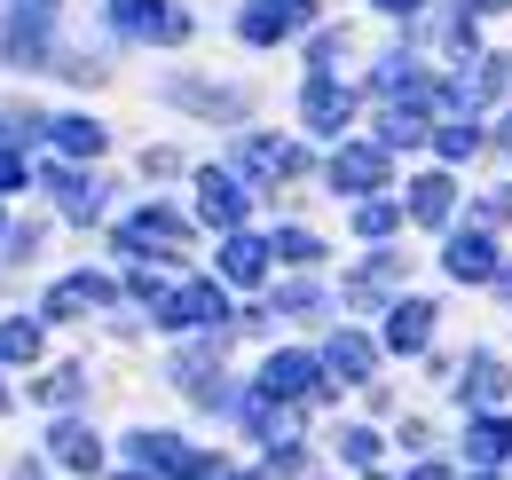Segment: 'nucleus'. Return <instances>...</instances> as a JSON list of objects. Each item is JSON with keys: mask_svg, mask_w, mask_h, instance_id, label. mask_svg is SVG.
<instances>
[{"mask_svg": "<svg viewBox=\"0 0 512 480\" xmlns=\"http://www.w3.org/2000/svg\"><path fill=\"white\" fill-rule=\"evenodd\" d=\"M465 457L489 473V465H505L512 457V425L505 418H481V425H465Z\"/></svg>", "mask_w": 512, "mask_h": 480, "instance_id": "dca6fc26", "label": "nucleus"}, {"mask_svg": "<svg viewBox=\"0 0 512 480\" xmlns=\"http://www.w3.org/2000/svg\"><path fill=\"white\" fill-rule=\"evenodd\" d=\"M48 16H56V0H24L16 24H8V40H0V56L8 63H48Z\"/></svg>", "mask_w": 512, "mask_h": 480, "instance_id": "423d86ee", "label": "nucleus"}, {"mask_svg": "<svg viewBox=\"0 0 512 480\" xmlns=\"http://www.w3.org/2000/svg\"><path fill=\"white\" fill-rule=\"evenodd\" d=\"M473 480H497V473H473Z\"/></svg>", "mask_w": 512, "mask_h": 480, "instance_id": "79ce46f5", "label": "nucleus"}, {"mask_svg": "<svg viewBox=\"0 0 512 480\" xmlns=\"http://www.w3.org/2000/svg\"><path fill=\"white\" fill-rule=\"evenodd\" d=\"M150 315L174 323V331H221V323H229V300H221V284H174Z\"/></svg>", "mask_w": 512, "mask_h": 480, "instance_id": "f257e3e1", "label": "nucleus"}, {"mask_svg": "<svg viewBox=\"0 0 512 480\" xmlns=\"http://www.w3.org/2000/svg\"><path fill=\"white\" fill-rule=\"evenodd\" d=\"M119 480H150V473H119Z\"/></svg>", "mask_w": 512, "mask_h": 480, "instance_id": "a19ab883", "label": "nucleus"}, {"mask_svg": "<svg viewBox=\"0 0 512 480\" xmlns=\"http://www.w3.org/2000/svg\"><path fill=\"white\" fill-rule=\"evenodd\" d=\"M442 268L457 276V284H481V276H497V244H489V229H457L442 252Z\"/></svg>", "mask_w": 512, "mask_h": 480, "instance_id": "9b49d317", "label": "nucleus"}, {"mask_svg": "<svg viewBox=\"0 0 512 480\" xmlns=\"http://www.w3.org/2000/svg\"><path fill=\"white\" fill-rule=\"evenodd\" d=\"M174 111H197V119H245V87H205V79H174L166 87Z\"/></svg>", "mask_w": 512, "mask_h": 480, "instance_id": "6e6552de", "label": "nucleus"}, {"mask_svg": "<svg viewBox=\"0 0 512 480\" xmlns=\"http://www.w3.org/2000/svg\"><path fill=\"white\" fill-rule=\"evenodd\" d=\"M48 189L64 197L71 221H95V213H103V189H95V181H79V174H48Z\"/></svg>", "mask_w": 512, "mask_h": 480, "instance_id": "b1692460", "label": "nucleus"}, {"mask_svg": "<svg viewBox=\"0 0 512 480\" xmlns=\"http://www.w3.org/2000/svg\"><path fill=\"white\" fill-rule=\"evenodd\" d=\"M449 205H457V189H449V174H426L410 181V221H426V229H442Z\"/></svg>", "mask_w": 512, "mask_h": 480, "instance_id": "a211bd4d", "label": "nucleus"}, {"mask_svg": "<svg viewBox=\"0 0 512 480\" xmlns=\"http://www.w3.org/2000/svg\"><path fill=\"white\" fill-rule=\"evenodd\" d=\"M379 142H386V150H410V142H426V111H418V103H394V111L379 119Z\"/></svg>", "mask_w": 512, "mask_h": 480, "instance_id": "5701e85b", "label": "nucleus"}, {"mask_svg": "<svg viewBox=\"0 0 512 480\" xmlns=\"http://www.w3.org/2000/svg\"><path fill=\"white\" fill-rule=\"evenodd\" d=\"M134 457H142V473H166V480H213L221 473L213 457H197L190 441H174V433H134Z\"/></svg>", "mask_w": 512, "mask_h": 480, "instance_id": "f03ea898", "label": "nucleus"}, {"mask_svg": "<svg viewBox=\"0 0 512 480\" xmlns=\"http://www.w3.org/2000/svg\"><path fill=\"white\" fill-rule=\"evenodd\" d=\"M300 119L316 126V134H339V126L355 119V95H347L331 71H316V79H308V95H300Z\"/></svg>", "mask_w": 512, "mask_h": 480, "instance_id": "1a4fd4ad", "label": "nucleus"}, {"mask_svg": "<svg viewBox=\"0 0 512 480\" xmlns=\"http://www.w3.org/2000/svg\"><path fill=\"white\" fill-rule=\"evenodd\" d=\"M268 252H276V260H316L323 244L308 237V229H276V244H268Z\"/></svg>", "mask_w": 512, "mask_h": 480, "instance_id": "cd10ccee", "label": "nucleus"}, {"mask_svg": "<svg viewBox=\"0 0 512 480\" xmlns=\"http://www.w3.org/2000/svg\"><path fill=\"white\" fill-rule=\"evenodd\" d=\"M197 213H205L213 229H237V221H245V181L205 166V174H197Z\"/></svg>", "mask_w": 512, "mask_h": 480, "instance_id": "9d476101", "label": "nucleus"}, {"mask_svg": "<svg viewBox=\"0 0 512 480\" xmlns=\"http://www.w3.org/2000/svg\"><path fill=\"white\" fill-rule=\"evenodd\" d=\"M394 221H402V205H386V197H363V205H355V229H363V237H394Z\"/></svg>", "mask_w": 512, "mask_h": 480, "instance_id": "a878e982", "label": "nucleus"}, {"mask_svg": "<svg viewBox=\"0 0 512 480\" xmlns=\"http://www.w3.org/2000/svg\"><path fill=\"white\" fill-rule=\"evenodd\" d=\"M32 355H40V323H32V315L0 323V362H32Z\"/></svg>", "mask_w": 512, "mask_h": 480, "instance_id": "393cba45", "label": "nucleus"}, {"mask_svg": "<svg viewBox=\"0 0 512 480\" xmlns=\"http://www.w3.org/2000/svg\"><path fill=\"white\" fill-rule=\"evenodd\" d=\"M505 150H512V119H505Z\"/></svg>", "mask_w": 512, "mask_h": 480, "instance_id": "ea45409f", "label": "nucleus"}, {"mask_svg": "<svg viewBox=\"0 0 512 480\" xmlns=\"http://www.w3.org/2000/svg\"><path fill=\"white\" fill-rule=\"evenodd\" d=\"M182 237H190V221H182L174 205H142L127 229H119V244H127V252H150V244H182Z\"/></svg>", "mask_w": 512, "mask_h": 480, "instance_id": "f8f14e48", "label": "nucleus"}, {"mask_svg": "<svg viewBox=\"0 0 512 480\" xmlns=\"http://www.w3.org/2000/svg\"><path fill=\"white\" fill-rule=\"evenodd\" d=\"M40 402H56V410H64V402H79V370H56V378H40Z\"/></svg>", "mask_w": 512, "mask_h": 480, "instance_id": "2f4dec72", "label": "nucleus"}, {"mask_svg": "<svg viewBox=\"0 0 512 480\" xmlns=\"http://www.w3.org/2000/svg\"><path fill=\"white\" fill-rule=\"evenodd\" d=\"M371 8H386V16H418V0H371Z\"/></svg>", "mask_w": 512, "mask_h": 480, "instance_id": "f704fd0d", "label": "nucleus"}, {"mask_svg": "<svg viewBox=\"0 0 512 480\" xmlns=\"http://www.w3.org/2000/svg\"><path fill=\"white\" fill-rule=\"evenodd\" d=\"M150 40H158V48H182V40H190V8H166V16H158V32H150Z\"/></svg>", "mask_w": 512, "mask_h": 480, "instance_id": "7c9ffc66", "label": "nucleus"}, {"mask_svg": "<svg viewBox=\"0 0 512 480\" xmlns=\"http://www.w3.org/2000/svg\"><path fill=\"white\" fill-rule=\"evenodd\" d=\"M260 268H268V244L229 229V244H221V276H229V284H260Z\"/></svg>", "mask_w": 512, "mask_h": 480, "instance_id": "6ab92c4d", "label": "nucleus"}, {"mask_svg": "<svg viewBox=\"0 0 512 480\" xmlns=\"http://www.w3.org/2000/svg\"><path fill=\"white\" fill-rule=\"evenodd\" d=\"M323 370L347 378V386H363V378H371V339H363V331H339V339L323 347Z\"/></svg>", "mask_w": 512, "mask_h": 480, "instance_id": "2eb2a0df", "label": "nucleus"}, {"mask_svg": "<svg viewBox=\"0 0 512 480\" xmlns=\"http://www.w3.org/2000/svg\"><path fill=\"white\" fill-rule=\"evenodd\" d=\"M0 410H8V394H0Z\"/></svg>", "mask_w": 512, "mask_h": 480, "instance_id": "37998d69", "label": "nucleus"}, {"mask_svg": "<svg viewBox=\"0 0 512 480\" xmlns=\"http://www.w3.org/2000/svg\"><path fill=\"white\" fill-rule=\"evenodd\" d=\"M16 480H48V465H32V457H24V465H16Z\"/></svg>", "mask_w": 512, "mask_h": 480, "instance_id": "c9c22d12", "label": "nucleus"}, {"mask_svg": "<svg viewBox=\"0 0 512 480\" xmlns=\"http://www.w3.org/2000/svg\"><path fill=\"white\" fill-rule=\"evenodd\" d=\"M497 292H505V300H512V268H497Z\"/></svg>", "mask_w": 512, "mask_h": 480, "instance_id": "4c0bfd02", "label": "nucleus"}, {"mask_svg": "<svg viewBox=\"0 0 512 480\" xmlns=\"http://www.w3.org/2000/svg\"><path fill=\"white\" fill-rule=\"evenodd\" d=\"M48 134H56L64 158H103V126L95 119H48Z\"/></svg>", "mask_w": 512, "mask_h": 480, "instance_id": "412c9836", "label": "nucleus"}, {"mask_svg": "<svg viewBox=\"0 0 512 480\" xmlns=\"http://www.w3.org/2000/svg\"><path fill=\"white\" fill-rule=\"evenodd\" d=\"M379 181H386V142H339V158H331L339 197H379Z\"/></svg>", "mask_w": 512, "mask_h": 480, "instance_id": "20e7f679", "label": "nucleus"}, {"mask_svg": "<svg viewBox=\"0 0 512 480\" xmlns=\"http://www.w3.org/2000/svg\"><path fill=\"white\" fill-rule=\"evenodd\" d=\"M260 394L268 402H308V394H323V370L284 347V355H268V370H260Z\"/></svg>", "mask_w": 512, "mask_h": 480, "instance_id": "39448f33", "label": "nucleus"}, {"mask_svg": "<svg viewBox=\"0 0 512 480\" xmlns=\"http://www.w3.org/2000/svg\"><path fill=\"white\" fill-rule=\"evenodd\" d=\"M24 174H32V166H24L16 150H0V189H24Z\"/></svg>", "mask_w": 512, "mask_h": 480, "instance_id": "473e14b6", "label": "nucleus"}, {"mask_svg": "<svg viewBox=\"0 0 512 480\" xmlns=\"http://www.w3.org/2000/svg\"><path fill=\"white\" fill-rule=\"evenodd\" d=\"M308 16H316V0H253V8L237 16V32H245L253 48H276V40L308 32Z\"/></svg>", "mask_w": 512, "mask_h": 480, "instance_id": "7ed1b4c3", "label": "nucleus"}, {"mask_svg": "<svg viewBox=\"0 0 512 480\" xmlns=\"http://www.w3.org/2000/svg\"><path fill=\"white\" fill-rule=\"evenodd\" d=\"M87 307H111V276H64V284L48 292V323H64V315H87Z\"/></svg>", "mask_w": 512, "mask_h": 480, "instance_id": "ddd939ff", "label": "nucleus"}, {"mask_svg": "<svg viewBox=\"0 0 512 480\" xmlns=\"http://www.w3.org/2000/svg\"><path fill=\"white\" fill-rule=\"evenodd\" d=\"M457 394H465V402H481V410H489V402H505V362H497V355H473V362H465V378H457Z\"/></svg>", "mask_w": 512, "mask_h": 480, "instance_id": "aec40b11", "label": "nucleus"}, {"mask_svg": "<svg viewBox=\"0 0 512 480\" xmlns=\"http://www.w3.org/2000/svg\"><path fill=\"white\" fill-rule=\"evenodd\" d=\"M434 150H442V158H473V150H481V126H442V134H434Z\"/></svg>", "mask_w": 512, "mask_h": 480, "instance_id": "bb28decb", "label": "nucleus"}, {"mask_svg": "<svg viewBox=\"0 0 512 480\" xmlns=\"http://www.w3.org/2000/svg\"><path fill=\"white\" fill-rule=\"evenodd\" d=\"M276 307H284V315H316L323 292H316V284H284V292H276Z\"/></svg>", "mask_w": 512, "mask_h": 480, "instance_id": "c756f323", "label": "nucleus"}, {"mask_svg": "<svg viewBox=\"0 0 512 480\" xmlns=\"http://www.w3.org/2000/svg\"><path fill=\"white\" fill-rule=\"evenodd\" d=\"M56 457H64L71 473H95V465H103V441H95V425L64 418V425H56Z\"/></svg>", "mask_w": 512, "mask_h": 480, "instance_id": "f3484780", "label": "nucleus"}, {"mask_svg": "<svg viewBox=\"0 0 512 480\" xmlns=\"http://www.w3.org/2000/svg\"><path fill=\"white\" fill-rule=\"evenodd\" d=\"M237 166H245L253 181H292L300 166H308V150H300V142H276V134H253V142L237 150Z\"/></svg>", "mask_w": 512, "mask_h": 480, "instance_id": "0eeeda50", "label": "nucleus"}, {"mask_svg": "<svg viewBox=\"0 0 512 480\" xmlns=\"http://www.w3.org/2000/svg\"><path fill=\"white\" fill-rule=\"evenodd\" d=\"M410 480H449V473H442V465H418V473H410Z\"/></svg>", "mask_w": 512, "mask_h": 480, "instance_id": "e433bc0d", "label": "nucleus"}, {"mask_svg": "<svg viewBox=\"0 0 512 480\" xmlns=\"http://www.w3.org/2000/svg\"><path fill=\"white\" fill-rule=\"evenodd\" d=\"M308 56H316V71H331V63H339V32H316V48H308Z\"/></svg>", "mask_w": 512, "mask_h": 480, "instance_id": "72a5a7b5", "label": "nucleus"}, {"mask_svg": "<svg viewBox=\"0 0 512 480\" xmlns=\"http://www.w3.org/2000/svg\"><path fill=\"white\" fill-rule=\"evenodd\" d=\"M339 457H347V465H371V457H379V433L347 425V433H339Z\"/></svg>", "mask_w": 512, "mask_h": 480, "instance_id": "c85d7f7f", "label": "nucleus"}, {"mask_svg": "<svg viewBox=\"0 0 512 480\" xmlns=\"http://www.w3.org/2000/svg\"><path fill=\"white\" fill-rule=\"evenodd\" d=\"M103 8H111V32H127V40H150L158 16H166L158 0H103Z\"/></svg>", "mask_w": 512, "mask_h": 480, "instance_id": "4be33fe9", "label": "nucleus"}, {"mask_svg": "<svg viewBox=\"0 0 512 480\" xmlns=\"http://www.w3.org/2000/svg\"><path fill=\"white\" fill-rule=\"evenodd\" d=\"M237 480H268V473H237Z\"/></svg>", "mask_w": 512, "mask_h": 480, "instance_id": "58836bf2", "label": "nucleus"}, {"mask_svg": "<svg viewBox=\"0 0 512 480\" xmlns=\"http://www.w3.org/2000/svg\"><path fill=\"white\" fill-rule=\"evenodd\" d=\"M426 339H434V307L426 300H402L394 315H386V347H394V355H418Z\"/></svg>", "mask_w": 512, "mask_h": 480, "instance_id": "4468645a", "label": "nucleus"}]
</instances>
